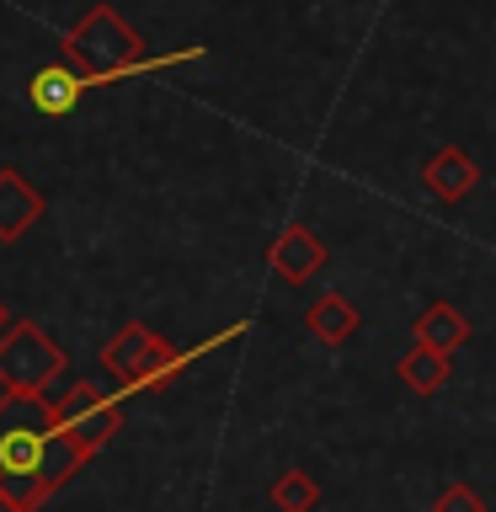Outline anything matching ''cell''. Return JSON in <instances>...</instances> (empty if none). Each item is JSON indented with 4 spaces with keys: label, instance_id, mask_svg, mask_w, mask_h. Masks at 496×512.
<instances>
[{
    "label": "cell",
    "instance_id": "1",
    "mask_svg": "<svg viewBox=\"0 0 496 512\" xmlns=\"http://www.w3.org/2000/svg\"><path fill=\"white\" fill-rule=\"evenodd\" d=\"M91 454L59 427L54 400L0 395V507L38 512Z\"/></svg>",
    "mask_w": 496,
    "mask_h": 512
},
{
    "label": "cell",
    "instance_id": "2",
    "mask_svg": "<svg viewBox=\"0 0 496 512\" xmlns=\"http://www.w3.org/2000/svg\"><path fill=\"white\" fill-rule=\"evenodd\" d=\"M64 48H70L75 70L91 75V86H107V80H123V75H144V70H171V64H187V59L203 54V48H176L166 59H144L139 32L112 6H91L75 22L70 38H64Z\"/></svg>",
    "mask_w": 496,
    "mask_h": 512
},
{
    "label": "cell",
    "instance_id": "3",
    "mask_svg": "<svg viewBox=\"0 0 496 512\" xmlns=\"http://www.w3.org/2000/svg\"><path fill=\"white\" fill-rule=\"evenodd\" d=\"M235 336H246V326H230L224 336H208L203 347H192V352H176L171 342H160V336L150 326H123L118 336L107 342L102 352V363L128 384V395H139V390H155V384H171L192 358H203V352H214L224 342H235Z\"/></svg>",
    "mask_w": 496,
    "mask_h": 512
},
{
    "label": "cell",
    "instance_id": "4",
    "mask_svg": "<svg viewBox=\"0 0 496 512\" xmlns=\"http://www.w3.org/2000/svg\"><path fill=\"white\" fill-rule=\"evenodd\" d=\"M59 374H64V352L48 342L32 320L6 326V336H0V390H11V395H43Z\"/></svg>",
    "mask_w": 496,
    "mask_h": 512
},
{
    "label": "cell",
    "instance_id": "5",
    "mask_svg": "<svg viewBox=\"0 0 496 512\" xmlns=\"http://www.w3.org/2000/svg\"><path fill=\"white\" fill-rule=\"evenodd\" d=\"M123 400V395H118ZM118 400H107V395H96L91 384H75L70 395H59L54 400V411H59V427L70 432V438L86 448V454H96L112 432H118Z\"/></svg>",
    "mask_w": 496,
    "mask_h": 512
},
{
    "label": "cell",
    "instance_id": "6",
    "mask_svg": "<svg viewBox=\"0 0 496 512\" xmlns=\"http://www.w3.org/2000/svg\"><path fill=\"white\" fill-rule=\"evenodd\" d=\"M86 91H91V75L75 70V64H43V70L27 80V102H32V112H43V118L75 112V102Z\"/></svg>",
    "mask_w": 496,
    "mask_h": 512
},
{
    "label": "cell",
    "instance_id": "7",
    "mask_svg": "<svg viewBox=\"0 0 496 512\" xmlns=\"http://www.w3.org/2000/svg\"><path fill=\"white\" fill-rule=\"evenodd\" d=\"M272 272H278L283 283H310L320 267H326V246H320V235H310L304 224H288V230L272 240L267 251Z\"/></svg>",
    "mask_w": 496,
    "mask_h": 512
},
{
    "label": "cell",
    "instance_id": "8",
    "mask_svg": "<svg viewBox=\"0 0 496 512\" xmlns=\"http://www.w3.org/2000/svg\"><path fill=\"white\" fill-rule=\"evenodd\" d=\"M422 182H427V192L438 203H459V198H470V192L480 187V166L464 150H438L422 166Z\"/></svg>",
    "mask_w": 496,
    "mask_h": 512
},
{
    "label": "cell",
    "instance_id": "9",
    "mask_svg": "<svg viewBox=\"0 0 496 512\" xmlns=\"http://www.w3.org/2000/svg\"><path fill=\"white\" fill-rule=\"evenodd\" d=\"M38 219H43V198L16 171H0V240L27 235Z\"/></svg>",
    "mask_w": 496,
    "mask_h": 512
},
{
    "label": "cell",
    "instance_id": "10",
    "mask_svg": "<svg viewBox=\"0 0 496 512\" xmlns=\"http://www.w3.org/2000/svg\"><path fill=\"white\" fill-rule=\"evenodd\" d=\"M454 352H438V347H427V342H416L406 358H400V384H406L411 395H438L448 379H454Z\"/></svg>",
    "mask_w": 496,
    "mask_h": 512
},
{
    "label": "cell",
    "instance_id": "11",
    "mask_svg": "<svg viewBox=\"0 0 496 512\" xmlns=\"http://www.w3.org/2000/svg\"><path fill=\"white\" fill-rule=\"evenodd\" d=\"M411 331H416V342H427L438 352H454V347H464V336H470V320L459 315V304L438 299V304H427V310L416 315Z\"/></svg>",
    "mask_w": 496,
    "mask_h": 512
},
{
    "label": "cell",
    "instance_id": "12",
    "mask_svg": "<svg viewBox=\"0 0 496 512\" xmlns=\"http://www.w3.org/2000/svg\"><path fill=\"white\" fill-rule=\"evenodd\" d=\"M304 326H310V336L336 347V342H347V336L358 331V310H352V299L326 294V299H315L310 310H304Z\"/></svg>",
    "mask_w": 496,
    "mask_h": 512
},
{
    "label": "cell",
    "instance_id": "13",
    "mask_svg": "<svg viewBox=\"0 0 496 512\" xmlns=\"http://www.w3.org/2000/svg\"><path fill=\"white\" fill-rule=\"evenodd\" d=\"M272 507L278 512H315L320 507V486L304 470H283L272 480Z\"/></svg>",
    "mask_w": 496,
    "mask_h": 512
},
{
    "label": "cell",
    "instance_id": "14",
    "mask_svg": "<svg viewBox=\"0 0 496 512\" xmlns=\"http://www.w3.org/2000/svg\"><path fill=\"white\" fill-rule=\"evenodd\" d=\"M432 512H486V496H480L475 486H464V480H454V486L432 502Z\"/></svg>",
    "mask_w": 496,
    "mask_h": 512
},
{
    "label": "cell",
    "instance_id": "15",
    "mask_svg": "<svg viewBox=\"0 0 496 512\" xmlns=\"http://www.w3.org/2000/svg\"><path fill=\"white\" fill-rule=\"evenodd\" d=\"M11 326V320H6V304H0V331H6Z\"/></svg>",
    "mask_w": 496,
    "mask_h": 512
}]
</instances>
